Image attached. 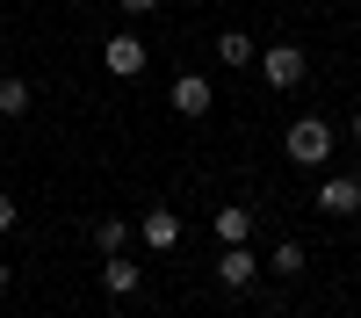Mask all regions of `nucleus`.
<instances>
[{"instance_id":"obj_1","label":"nucleus","mask_w":361,"mask_h":318,"mask_svg":"<svg viewBox=\"0 0 361 318\" xmlns=\"http://www.w3.org/2000/svg\"><path fill=\"white\" fill-rule=\"evenodd\" d=\"M333 145H340V130L325 123V116H296V123L282 130L289 166H325V159H333Z\"/></svg>"},{"instance_id":"obj_2","label":"nucleus","mask_w":361,"mask_h":318,"mask_svg":"<svg viewBox=\"0 0 361 318\" xmlns=\"http://www.w3.org/2000/svg\"><path fill=\"white\" fill-rule=\"evenodd\" d=\"M253 66H260V80L275 87V94H296V87L311 80V58L296 51V44H267V51L253 58Z\"/></svg>"},{"instance_id":"obj_3","label":"nucleus","mask_w":361,"mask_h":318,"mask_svg":"<svg viewBox=\"0 0 361 318\" xmlns=\"http://www.w3.org/2000/svg\"><path fill=\"white\" fill-rule=\"evenodd\" d=\"M311 202H318V217H361V173H325Z\"/></svg>"},{"instance_id":"obj_4","label":"nucleus","mask_w":361,"mask_h":318,"mask_svg":"<svg viewBox=\"0 0 361 318\" xmlns=\"http://www.w3.org/2000/svg\"><path fill=\"white\" fill-rule=\"evenodd\" d=\"M102 66H109L116 80H137L145 66H152V51H145V37H130V29H116V37L102 44Z\"/></svg>"},{"instance_id":"obj_5","label":"nucleus","mask_w":361,"mask_h":318,"mask_svg":"<svg viewBox=\"0 0 361 318\" xmlns=\"http://www.w3.org/2000/svg\"><path fill=\"white\" fill-rule=\"evenodd\" d=\"M209 109H217V87H209L202 73H173V116H188V123H202Z\"/></svg>"},{"instance_id":"obj_6","label":"nucleus","mask_w":361,"mask_h":318,"mask_svg":"<svg viewBox=\"0 0 361 318\" xmlns=\"http://www.w3.org/2000/svg\"><path fill=\"white\" fill-rule=\"evenodd\" d=\"M137 246H152V253H173L180 246V217L166 210V202H152V210L137 217Z\"/></svg>"},{"instance_id":"obj_7","label":"nucleus","mask_w":361,"mask_h":318,"mask_svg":"<svg viewBox=\"0 0 361 318\" xmlns=\"http://www.w3.org/2000/svg\"><path fill=\"white\" fill-rule=\"evenodd\" d=\"M217 282L231 289V297H238V289H253V282H260V253H253V246H224V253H217Z\"/></svg>"},{"instance_id":"obj_8","label":"nucleus","mask_w":361,"mask_h":318,"mask_svg":"<svg viewBox=\"0 0 361 318\" xmlns=\"http://www.w3.org/2000/svg\"><path fill=\"white\" fill-rule=\"evenodd\" d=\"M102 289H109V297H137V289H145V268H137L130 253H102Z\"/></svg>"},{"instance_id":"obj_9","label":"nucleus","mask_w":361,"mask_h":318,"mask_svg":"<svg viewBox=\"0 0 361 318\" xmlns=\"http://www.w3.org/2000/svg\"><path fill=\"white\" fill-rule=\"evenodd\" d=\"M209 231H217V246H246L253 239V210L246 202H224V210L209 217Z\"/></svg>"},{"instance_id":"obj_10","label":"nucleus","mask_w":361,"mask_h":318,"mask_svg":"<svg viewBox=\"0 0 361 318\" xmlns=\"http://www.w3.org/2000/svg\"><path fill=\"white\" fill-rule=\"evenodd\" d=\"M304 260H311V253H304V239H282V246H267V260H260V268L289 282V275H304Z\"/></svg>"},{"instance_id":"obj_11","label":"nucleus","mask_w":361,"mask_h":318,"mask_svg":"<svg viewBox=\"0 0 361 318\" xmlns=\"http://www.w3.org/2000/svg\"><path fill=\"white\" fill-rule=\"evenodd\" d=\"M217 58L238 73V66H253V58H260V44L246 37V29H217Z\"/></svg>"},{"instance_id":"obj_12","label":"nucleus","mask_w":361,"mask_h":318,"mask_svg":"<svg viewBox=\"0 0 361 318\" xmlns=\"http://www.w3.org/2000/svg\"><path fill=\"white\" fill-rule=\"evenodd\" d=\"M130 239H137V224H123V217H102L94 224V246L102 253H130Z\"/></svg>"},{"instance_id":"obj_13","label":"nucleus","mask_w":361,"mask_h":318,"mask_svg":"<svg viewBox=\"0 0 361 318\" xmlns=\"http://www.w3.org/2000/svg\"><path fill=\"white\" fill-rule=\"evenodd\" d=\"M29 102H37V94H29V80H0V116H8V123H15V116H29Z\"/></svg>"},{"instance_id":"obj_14","label":"nucleus","mask_w":361,"mask_h":318,"mask_svg":"<svg viewBox=\"0 0 361 318\" xmlns=\"http://www.w3.org/2000/svg\"><path fill=\"white\" fill-rule=\"evenodd\" d=\"M15 224H22V202H15L8 188H0V239H8V231H15Z\"/></svg>"},{"instance_id":"obj_15","label":"nucleus","mask_w":361,"mask_h":318,"mask_svg":"<svg viewBox=\"0 0 361 318\" xmlns=\"http://www.w3.org/2000/svg\"><path fill=\"white\" fill-rule=\"evenodd\" d=\"M116 8H123V15H152L159 0H116Z\"/></svg>"},{"instance_id":"obj_16","label":"nucleus","mask_w":361,"mask_h":318,"mask_svg":"<svg viewBox=\"0 0 361 318\" xmlns=\"http://www.w3.org/2000/svg\"><path fill=\"white\" fill-rule=\"evenodd\" d=\"M8 282H15V268H8V253H0V297H8Z\"/></svg>"},{"instance_id":"obj_17","label":"nucleus","mask_w":361,"mask_h":318,"mask_svg":"<svg viewBox=\"0 0 361 318\" xmlns=\"http://www.w3.org/2000/svg\"><path fill=\"white\" fill-rule=\"evenodd\" d=\"M347 137H354V145H361V109H354V123H347Z\"/></svg>"},{"instance_id":"obj_18","label":"nucleus","mask_w":361,"mask_h":318,"mask_svg":"<svg viewBox=\"0 0 361 318\" xmlns=\"http://www.w3.org/2000/svg\"><path fill=\"white\" fill-rule=\"evenodd\" d=\"M0 80H8V66H0Z\"/></svg>"}]
</instances>
